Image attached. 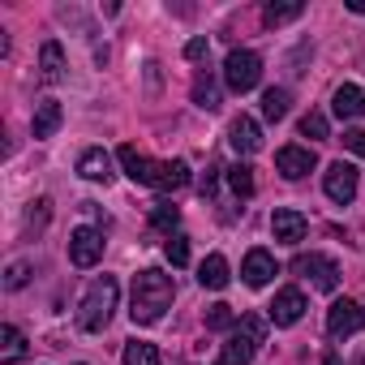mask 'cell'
Listing matches in <instances>:
<instances>
[{"label": "cell", "mask_w": 365, "mask_h": 365, "mask_svg": "<svg viewBox=\"0 0 365 365\" xmlns=\"http://www.w3.org/2000/svg\"><path fill=\"white\" fill-rule=\"evenodd\" d=\"M327 133H331V129H327V116H322V112H305V116H301V138L327 142Z\"/></svg>", "instance_id": "cell-30"}, {"label": "cell", "mask_w": 365, "mask_h": 365, "mask_svg": "<svg viewBox=\"0 0 365 365\" xmlns=\"http://www.w3.org/2000/svg\"><path fill=\"white\" fill-rule=\"evenodd\" d=\"M344 146L352 155H365V129H344Z\"/></svg>", "instance_id": "cell-31"}, {"label": "cell", "mask_w": 365, "mask_h": 365, "mask_svg": "<svg viewBox=\"0 0 365 365\" xmlns=\"http://www.w3.org/2000/svg\"><path fill=\"white\" fill-rule=\"evenodd\" d=\"M271 232H275V241H284V245H301L305 232H309V220H305L301 211H292V207H279V211L271 215Z\"/></svg>", "instance_id": "cell-11"}, {"label": "cell", "mask_w": 365, "mask_h": 365, "mask_svg": "<svg viewBox=\"0 0 365 365\" xmlns=\"http://www.w3.org/2000/svg\"><path fill=\"white\" fill-rule=\"evenodd\" d=\"M0 344H5V348H0V365H14V361H22V352H26V335H22L14 322H5V327H0Z\"/></svg>", "instance_id": "cell-21"}, {"label": "cell", "mask_w": 365, "mask_h": 365, "mask_svg": "<svg viewBox=\"0 0 365 365\" xmlns=\"http://www.w3.org/2000/svg\"><path fill=\"white\" fill-rule=\"evenodd\" d=\"M292 271L305 275V279H314V288H322V292H335V288H339V267H335V258H327V254H301V258L292 262Z\"/></svg>", "instance_id": "cell-5"}, {"label": "cell", "mask_w": 365, "mask_h": 365, "mask_svg": "<svg viewBox=\"0 0 365 365\" xmlns=\"http://www.w3.org/2000/svg\"><path fill=\"white\" fill-rule=\"evenodd\" d=\"M172 297H176V288H172V275H163V271L146 267V271H138V275H133L129 318H133L138 327H150V322H159V318L172 309Z\"/></svg>", "instance_id": "cell-1"}, {"label": "cell", "mask_w": 365, "mask_h": 365, "mask_svg": "<svg viewBox=\"0 0 365 365\" xmlns=\"http://www.w3.org/2000/svg\"><path fill=\"white\" fill-rule=\"evenodd\" d=\"M194 103H198L202 112H215V108H220V86H215L211 73H198V78H194Z\"/></svg>", "instance_id": "cell-22"}, {"label": "cell", "mask_w": 365, "mask_h": 365, "mask_svg": "<svg viewBox=\"0 0 365 365\" xmlns=\"http://www.w3.org/2000/svg\"><path fill=\"white\" fill-rule=\"evenodd\" d=\"M150 224H155L159 232H168V237H172V228L180 224V207H172V202H159V207L150 211Z\"/></svg>", "instance_id": "cell-28"}, {"label": "cell", "mask_w": 365, "mask_h": 365, "mask_svg": "<svg viewBox=\"0 0 365 365\" xmlns=\"http://www.w3.org/2000/svg\"><path fill=\"white\" fill-rule=\"evenodd\" d=\"M78 176H86V180H112V155L103 150V146H86L82 155H78Z\"/></svg>", "instance_id": "cell-15"}, {"label": "cell", "mask_w": 365, "mask_h": 365, "mask_svg": "<svg viewBox=\"0 0 365 365\" xmlns=\"http://www.w3.org/2000/svg\"><path fill=\"white\" fill-rule=\"evenodd\" d=\"M207 52H211V43H207V35H198V39H190V43H185V56H190V61H202Z\"/></svg>", "instance_id": "cell-32"}, {"label": "cell", "mask_w": 365, "mask_h": 365, "mask_svg": "<svg viewBox=\"0 0 365 365\" xmlns=\"http://www.w3.org/2000/svg\"><path fill=\"white\" fill-rule=\"evenodd\" d=\"M365 327V309L356 305V301H335L331 309H327V335L331 339H348V335H356Z\"/></svg>", "instance_id": "cell-8"}, {"label": "cell", "mask_w": 365, "mask_h": 365, "mask_svg": "<svg viewBox=\"0 0 365 365\" xmlns=\"http://www.w3.org/2000/svg\"><path fill=\"white\" fill-rule=\"evenodd\" d=\"M288 103H292L288 91H284V86H271V91L262 95V116H267V120H284V116H288Z\"/></svg>", "instance_id": "cell-23"}, {"label": "cell", "mask_w": 365, "mask_h": 365, "mask_svg": "<svg viewBox=\"0 0 365 365\" xmlns=\"http://www.w3.org/2000/svg\"><path fill=\"white\" fill-rule=\"evenodd\" d=\"M116 159H120V168H125V176L133 180V185H155L159 163H155V159H146L138 146H129V142H125V146L116 150Z\"/></svg>", "instance_id": "cell-10"}, {"label": "cell", "mask_w": 365, "mask_h": 365, "mask_svg": "<svg viewBox=\"0 0 365 365\" xmlns=\"http://www.w3.org/2000/svg\"><path fill=\"white\" fill-rule=\"evenodd\" d=\"M237 327V314H232V305H211L207 309V331H232Z\"/></svg>", "instance_id": "cell-29"}, {"label": "cell", "mask_w": 365, "mask_h": 365, "mask_svg": "<svg viewBox=\"0 0 365 365\" xmlns=\"http://www.w3.org/2000/svg\"><path fill=\"white\" fill-rule=\"evenodd\" d=\"M198 284H202V288H211V292L228 288V258H224V254H211V258L198 267Z\"/></svg>", "instance_id": "cell-20"}, {"label": "cell", "mask_w": 365, "mask_h": 365, "mask_svg": "<svg viewBox=\"0 0 365 365\" xmlns=\"http://www.w3.org/2000/svg\"><path fill=\"white\" fill-rule=\"evenodd\" d=\"M39 73H43V82H65V52H61V43L56 39H48L43 48H39Z\"/></svg>", "instance_id": "cell-18"}, {"label": "cell", "mask_w": 365, "mask_h": 365, "mask_svg": "<svg viewBox=\"0 0 365 365\" xmlns=\"http://www.w3.org/2000/svg\"><path fill=\"white\" fill-rule=\"evenodd\" d=\"M361 365H365V361H361Z\"/></svg>", "instance_id": "cell-35"}, {"label": "cell", "mask_w": 365, "mask_h": 365, "mask_svg": "<svg viewBox=\"0 0 365 365\" xmlns=\"http://www.w3.org/2000/svg\"><path fill=\"white\" fill-rule=\"evenodd\" d=\"M228 185H232L237 198H250V194H254V168H250V163H232V168H228Z\"/></svg>", "instance_id": "cell-25"}, {"label": "cell", "mask_w": 365, "mask_h": 365, "mask_svg": "<svg viewBox=\"0 0 365 365\" xmlns=\"http://www.w3.org/2000/svg\"><path fill=\"white\" fill-rule=\"evenodd\" d=\"M301 314H305V297H301L297 288L275 292V301H271V309H267V318H271L275 327H292V322H301Z\"/></svg>", "instance_id": "cell-13"}, {"label": "cell", "mask_w": 365, "mask_h": 365, "mask_svg": "<svg viewBox=\"0 0 365 365\" xmlns=\"http://www.w3.org/2000/svg\"><path fill=\"white\" fill-rule=\"evenodd\" d=\"M275 168H279V176H284V180H301V176H309V172L318 168V159H314V150H309V146H279Z\"/></svg>", "instance_id": "cell-9"}, {"label": "cell", "mask_w": 365, "mask_h": 365, "mask_svg": "<svg viewBox=\"0 0 365 365\" xmlns=\"http://www.w3.org/2000/svg\"><path fill=\"white\" fill-rule=\"evenodd\" d=\"M348 9L352 14H365V0H348Z\"/></svg>", "instance_id": "cell-34"}, {"label": "cell", "mask_w": 365, "mask_h": 365, "mask_svg": "<svg viewBox=\"0 0 365 365\" xmlns=\"http://www.w3.org/2000/svg\"><path fill=\"white\" fill-rule=\"evenodd\" d=\"M61 120H65V112H61V103H56V99H43V103L35 108V120H31V133H35V138H52V133L61 129Z\"/></svg>", "instance_id": "cell-19"}, {"label": "cell", "mask_w": 365, "mask_h": 365, "mask_svg": "<svg viewBox=\"0 0 365 365\" xmlns=\"http://www.w3.org/2000/svg\"><path fill=\"white\" fill-rule=\"evenodd\" d=\"M125 365H159V352H155V344L129 339V344H125Z\"/></svg>", "instance_id": "cell-27"}, {"label": "cell", "mask_w": 365, "mask_h": 365, "mask_svg": "<svg viewBox=\"0 0 365 365\" xmlns=\"http://www.w3.org/2000/svg\"><path fill=\"white\" fill-rule=\"evenodd\" d=\"M163 258H168L172 267H190V237H185V232H172V237L163 241Z\"/></svg>", "instance_id": "cell-24"}, {"label": "cell", "mask_w": 365, "mask_h": 365, "mask_svg": "<svg viewBox=\"0 0 365 365\" xmlns=\"http://www.w3.org/2000/svg\"><path fill=\"white\" fill-rule=\"evenodd\" d=\"M301 14H305V5H301V0H292V5H267V9H262L267 26H284V22H297Z\"/></svg>", "instance_id": "cell-26"}, {"label": "cell", "mask_w": 365, "mask_h": 365, "mask_svg": "<svg viewBox=\"0 0 365 365\" xmlns=\"http://www.w3.org/2000/svg\"><path fill=\"white\" fill-rule=\"evenodd\" d=\"M331 112H335L339 120H356V116H365V95H361V86L344 82V86L335 91V99H331Z\"/></svg>", "instance_id": "cell-16"}, {"label": "cell", "mask_w": 365, "mask_h": 365, "mask_svg": "<svg viewBox=\"0 0 365 365\" xmlns=\"http://www.w3.org/2000/svg\"><path fill=\"white\" fill-rule=\"evenodd\" d=\"M116 301H120V284H116L112 275H99V279L86 288L82 305H78V327H82V331H103V327L112 322Z\"/></svg>", "instance_id": "cell-3"}, {"label": "cell", "mask_w": 365, "mask_h": 365, "mask_svg": "<svg viewBox=\"0 0 365 365\" xmlns=\"http://www.w3.org/2000/svg\"><path fill=\"white\" fill-rule=\"evenodd\" d=\"M322 190H327V198H331V202L348 207V202L356 198V168H352V163H344V159H335V163L322 172Z\"/></svg>", "instance_id": "cell-6"}, {"label": "cell", "mask_w": 365, "mask_h": 365, "mask_svg": "<svg viewBox=\"0 0 365 365\" xmlns=\"http://www.w3.org/2000/svg\"><path fill=\"white\" fill-rule=\"evenodd\" d=\"M22 284H26V262H14L5 275V288H22Z\"/></svg>", "instance_id": "cell-33"}, {"label": "cell", "mask_w": 365, "mask_h": 365, "mask_svg": "<svg viewBox=\"0 0 365 365\" xmlns=\"http://www.w3.org/2000/svg\"><path fill=\"white\" fill-rule=\"evenodd\" d=\"M99 258H103V228H73L69 232V262L86 271Z\"/></svg>", "instance_id": "cell-7"}, {"label": "cell", "mask_w": 365, "mask_h": 365, "mask_svg": "<svg viewBox=\"0 0 365 365\" xmlns=\"http://www.w3.org/2000/svg\"><path fill=\"white\" fill-rule=\"evenodd\" d=\"M262 339H267V318H258V314H241V322L228 331V339H224L215 365H254Z\"/></svg>", "instance_id": "cell-2"}, {"label": "cell", "mask_w": 365, "mask_h": 365, "mask_svg": "<svg viewBox=\"0 0 365 365\" xmlns=\"http://www.w3.org/2000/svg\"><path fill=\"white\" fill-rule=\"evenodd\" d=\"M228 142H232L237 155H254V150L262 146V129H258V120H254V116H237V120L228 125Z\"/></svg>", "instance_id": "cell-14"}, {"label": "cell", "mask_w": 365, "mask_h": 365, "mask_svg": "<svg viewBox=\"0 0 365 365\" xmlns=\"http://www.w3.org/2000/svg\"><path fill=\"white\" fill-rule=\"evenodd\" d=\"M258 78H262V61H258V52H250V48H232L228 61H224V82H228V91L245 95V91L258 86Z\"/></svg>", "instance_id": "cell-4"}, {"label": "cell", "mask_w": 365, "mask_h": 365, "mask_svg": "<svg viewBox=\"0 0 365 365\" xmlns=\"http://www.w3.org/2000/svg\"><path fill=\"white\" fill-rule=\"evenodd\" d=\"M275 271H279L275 254H267V250H250V254H245L241 275H245V284H250V288H267V284L275 279Z\"/></svg>", "instance_id": "cell-12"}, {"label": "cell", "mask_w": 365, "mask_h": 365, "mask_svg": "<svg viewBox=\"0 0 365 365\" xmlns=\"http://www.w3.org/2000/svg\"><path fill=\"white\" fill-rule=\"evenodd\" d=\"M185 185H190V163L185 159L159 163V176H155V190L159 194H176V190H185Z\"/></svg>", "instance_id": "cell-17"}]
</instances>
